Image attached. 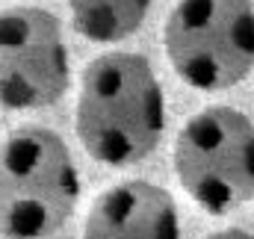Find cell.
Wrapping results in <instances>:
<instances>
[{
  "label": "cell",
  "mask_w": 254,
  "mask_h": 239,
  "mask_svg": "<svg viewBox=\"0 0 254 239\" xmlns=\"http://www.w3.org/2000/svg\"><path fill=\"white\" fill-rule=\"evenodd\" d=\"M204 239H252L249 231H243V228H228V231H219V234H210V237Z\"/></svg>",
  "instance_id": "cell-8"
},
{
  "label": "cell",
  "mask_w": 254,
  "mask_h": 239,
  "mask_svg": "<svg viewBox=\"0 0 254 239\" xmlns=\"http://www.w3.org/2000/svg\"><path fill=\"white\" fill-rule=\"evenodd\" d=\"M252 119L234 107H207L192 116L175 142L181 186L210 213H228L254 195Z\"/></svg>",
  "instance_id": "cell-4"
},
{
  "label": "cell",
  "mask_w": 254,
  "mask_h": 239,
  "mask_svg": "<svg viewBox=\"0 0 254 239\" xmlns=\"http://www.w3.org/2000/svg\"><path fill=\"white\" fill-rule=\"evenodd\" d=\"M80 175L57 130L21 127L0 145V234L9 239L51 237L71 219Z\"/></svg>",
  "instance_id": "cell-2"
},
{
  "label": "cell",
  "mask_w": 254,
  "mask_h": 239,
  "mask_svg": "<svg viewBox=\"0 0 254 239\" xmlns=\"http://www.w3.org/2000/svg\"><path fill=\"white\" fill-rule=\"evenodd\" d=\"M163 45L187 86L222 92L243 83L254 65L252 0H178Z\"/></svg>",
  "instance_id": "cell-3"
},
{
  "label": "cell",
  "mask_w": 254,
  "mask_h": 239,
  "mask_svg": "<svg viewBox=\"0 0 254 239\" xmlns=\"http://www.w3.org/2000/svg\"><path fill=\"white\" fill-rule=\"evenodd\" d=\"M83 239H181L175 198L148 180H127L95 198Z\"/></svg>",
  "instance_id": "cell-6"
},
{
  "label": "cell",
  "mask_w": 254,
  "mask_h": 239,
  "mask_svg": "<svg viewBox=\"0 0 254 239\" xmlns=\"http://www.w3.org/2000/svg\"><path fill=\"white\" fill-rule=\"evenodd\" d=\"M71 68L63 24L39 6L0 12V107L42 110L68 92Z\"/></svg>",
  "instance_id": "cell-5"
},
{
  "label": "cell",
  "mask_w": 254,
  "mask_h": 239,
  "mask_svg": "<svg viewBox=\"0 0 254 239\" xmlns=\"http://www.w3.org/2000/svg\"><path fill=\"white\" fill-rule=\"evenodd\" d=\"M77 136L107 166H130L154 154L166 130L163 86L139 54H104L89 62L77 98Z\"/></svg>",
  "instance_id": "cell-1"
},
{
  "label": "cell",
  "mask_w": 254,
  "mask_h": 239,
  "mask_svg": "<svg viewBox=\"0 0 254 239\" xmlns=\"http://www.w3.org/2000/svg\"><path fill=\"white\" fill-rule=\"evenodd\" d=\"M154 0H68L74 27L92 42H122L133 36Z\"/></svg>",
  "instance_id": "cell-7"
}]
</instances>
